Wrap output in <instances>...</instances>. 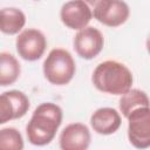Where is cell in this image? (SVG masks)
Listing matches in <instances>:
<instances>
[{"label": "cell", "mask_w": 150, "mask_h": 150, "mask_svg": "<svg viewBox=\"0 0 150 150\" xmlns=\"http://www.w3.org/2000/svg\"><path fill=\"white\" fill-rule=\"evenodd\" d=\"M62 123V109L52 102L38 105L26 127L27 138L33 145L49 144Z\"/></svg>", "instance_id": "cell-1"}, {"label": "cell", "mask_w": 150, "mask_h": 150, "mask_svg": "<svg viewBox=\"0 0 150 150\" xmlns=\"http://www.w3.org/2000/svg\"><path fill=\"white\" fill-rule=\"evenodd\" d=\"M93 84L102 93L112 95H123L131 89L132 74L129 68L117 61L108 60L101 62L91 76Z\"/></svg>", "instance_id": "cell-2"}, {"label": "cell", "mask_w": 150, "mask_h": 150, "mask_svg": "<svg viewBox=\"0 0 150 150\" xmlns=\"http://www.w3.org/2000/svg\"><path fill=\"white\" fill-rule=\"evenodd\" d=\"M75 61L71 54L62 48H54L49 52L43 62L45 77L56 86H63L71 81L75 75Z\"/></svg>", "instance_id": "cell-3"}, {"label": "cell", "mask_w": 150, "mask_h": 150, "mask_svg": "<svg viewBox=\"0 0 150 150\" xmlns=\"http://www.w3.org/2000/svg\"><path fill=\"white\" fill-rule=\"evenodd\" d=\"M93 11V16L109 27L123 25L130 14L129 6L123 0H83Z\"/></svg>", "instance_id": "cell-4"}, {"label": "cell", "mask_w": 150, "mask_h": 150, "mask_svg": "<svg viewBox=\"0 0 150 150\" xmlns=\"http://www.w3.org/2000/svg\"><path fill=\"white\" fill-rule=\"evenodd\" d=\"M127 118L129 142L137 149L150 148V107H138Z\"/></svg>", "instance_id": "cell-5"}, {"label": "cell", "mask_w": 150, "mask_h": 150, "mask_svg": "<svg viewBox=\"0 0 150 150\" xmlns=\"http://www.w3.org/2000/svg\"><path fill=\"white\" fill-rule=\"evenodd\" d=\"M15 47L20 57L26 61H36L43 55L47 40L42 32L35 28H27L18 35Z\"/></svg>", "instance_id": "cell-6"}, {"label": "cell", "mask_w": 150, "mask_h": 150, "mask_svg": "<svg viewBox=\"0 0 150 150\" xmlns=\"http://www.w3.org/2000/svg\"><path fill=\"white\" fill-rule=\"evenodd\" d=\"M104 45L102 33L91 26L80 29L74 36V49L77 55L84 60H91L97 56Z\"/></svg>", "instance_id": "cell-7"}, {"label": "cell", "mask_w": 150, "mask_h": 150, "mask_svg": "<svg viewBox=\"0 0 150 150\" xmlns=\"http://www.w3.org/2000/svg\"><path fill=\"white\" fill-rule=\"evenodd\" d=\"M29 109V100L22 91L9 90L0 96V123L21 118Z\"/></svg>", "instance_id": "cell-8"}, {"label": "cell", "mask_w": 150, "mask_h": 150, "mask_svg": "<svg viewBox=\"0 0 150 150\" xmlns=\"http://www.w3.org/2000/svg\"><path fill=\"white\" fill-rule=\"evenodd\" d=\"M61 21L70 29L80 30L90 22L93 11L83 0H70L61 7Z\"/></svg>", "instance_id": "cell-9"}, {"label": "cell", "mask_w": 150, "mask_h": 150, "mask_svg": "<svg viewBox=\"0 0 150 150\" xmlns=\"http://www.w3.org/2000/svg\"><path fill=\"white\" fill-rule=\"evenodd\" d=\"M90 139V131L86 124L71 123L60 134V148L62 150H86Z\"/></svg>", "instance_id": "cell-10"}, {"label": "cell", "mask_w": 150, "mask_h": 150, "mask_svg": "<svg viewBox=\"0 0 150 150\" xmlns=\"http://www.w3.org/2000/svg\"><path fill=\"white\" fill-rule=\"evenodd\" d=\"M90 124L94 131L100 135H111L121 127V116L114 108H100L93 112Z\"/></svg>", "instance_id": "cell-11"}, {"label": "cell", "mask_w": 150, "mask_h": 150, "mask_svg": "<svg viewBox=\"0 0 150 150\" xmlns=\"http://www.w3.org/2000/svg\"><path fill=\"white\" fill-rule=\"evenodd\" d=\"M26 23L23 12L15 7H6L0 13V29L8 35L18 34Z\"/></svg>", "instance_id": "cell-12"}, {"label": "cell", "mask_w": 150, "mask_h": 150, "mask_svg": "<svg viewBox=\"0 0 150 150\" xmlns=\"http://www.w3.org/2000/svg\"><path fill=\"white\" fill-rule=\"evenodd\" d=\"M21 73L20 63L14 55L2 52L0 54V86L6 87L13 84Z\"/></svg>", "instance_id": "cell-13"}, {"label": "cell", "mask_w": 150, "mask_h": 150, "mask_svg": "<svg viewBox=\"0 0 150 150\" xmlns=\"http://www.w3.org/2000/svg\"><path fill=\"white\" fill-rule=\"evenodd\" d=\"M138 107H150V100L148 95L139 89H130L120 98V110L124 117Z\"/></svg>", "instance_id": "cell-14"}, {"label": "cell", "mask_w": 150, "mask_h": 150, "mask_svg": "<svg viewBox=\"0 0 150 150\" xmlns=\"http://www.w3.org/2000/svg\"><path fill=\"white\" fill-rule=\"evenodd\" d=\"M0 148L9 150H21L23 139L15 128H4L0 130Z\"/></svg>", "instance_id": "cell-15"}, {"label": "cell", "mask_w": 150, "mask_h": 150, "mask_svg": "<svg viewBox=\"0 0 150 150\" xmlns=\"http://www.w3.org/2000/svg\"><path fill=\"white\" fill-rule=\"evenodd\" d=\"M146 49H148V52L150 54V34H149V36L146 39Z\"/></svg>", "instance_id": "cell-16"}]
</instances>
